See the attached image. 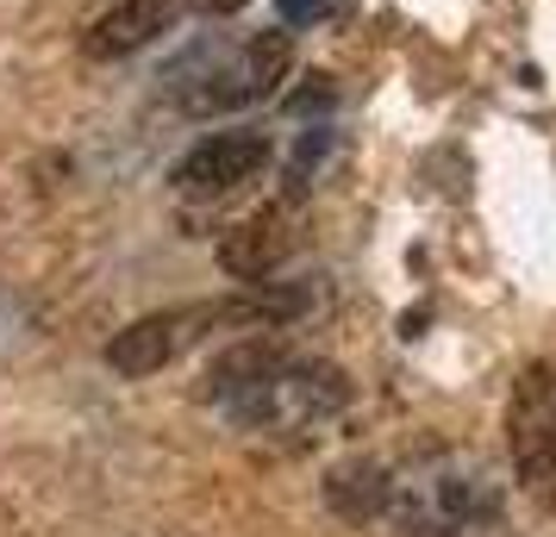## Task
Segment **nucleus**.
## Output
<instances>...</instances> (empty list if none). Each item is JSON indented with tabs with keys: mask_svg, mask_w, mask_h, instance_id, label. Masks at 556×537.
<instances>
[{
	"mask_svg": "<svg viewBox=\"0 0 556 537\" xmlns=\"http://www.w3.org/2000/svg\"><path fill=\"white\" fill-rule=\"evenodd\" d=\"M351 407V382L331 362H306L281 350L244 394H231L226 412L244 432H313Z\"/></svg>",
	"mask_w": 556,
	"mask_h": 537,
	"instance_id": "nucleus-1",
	"label": "nucleus"
},
{
	"mask_svg": "<svg viewBox=\"0 0 556 537\" xmlns=\"http://www.w3.org/2000/svg\"><path fill=\"white\" fill-rule=\"evenodd\" d=\"M288 63H294L288 38H281V31H256L238 51L181 56L176 69H169V81L181 88V106H188L194 119H206V113H231V106L269 101L281 81H288Z\"/></svg>",
	"mask_w": 556,
	"mask_h": 537,
	"instance_id": "nucleus-2",
	"label": "nucleus"
},
{
	"mask_svg": "<svg viewBox=\"0 0 556 537\" xmlns=\"http://www.w3.org/2000/svg\"><path fill=\"white\" fill-rule=\"evenodd\" d=\"M288 312H301L294 294H276V301H219V307L201 301V307L144 312V319H131L126 332H113L106 369L126 375V382H144V375H156V369H169L188 344H201L206 325H226V319H288Z\"/></svg>",
	"mask_w": 556,
	"mask_h": 537,
	"instance_id": "nucleus-3",
	"label": "nucleus"
},
{
	"mask_svg": "<svg viewBox=\"0 0 556 537\" xmlns=\"http://www.w3.org/2000/svg\"><path fill=\"white\" fill-rule=\"evenodd\" d=\"M506 450L526 494L556 507V357L531 362L506 400Z\"/></svg>",
	"mask_w": 556,
	"mask_h": 537,
	"instance_id": "nucleus-4",
	"label": "nucleus"
},
{
	"mask_svg": "<svg viewBox=\"0 0 556 537\" xmlns=\"http://www.w3.org/2000/svg\"><path fill=\"white\" fill-rule=\"evenodd\" d=\"M269 163V138L263 131H213L201 138L194 151L176 163V188L181 194H194V201H213V194H231V188H244Z\"/></svg>",
	"mask_w": 556,
	"mask_h": 537,
	"instance_id": "nucleus-5",
	"label": "nucleus"
},
{
	"mask_svg": "<svg viewBox=\"0 0 556 537\" xmlns=\"http://www.w3.org/2000/svg\"><path fill=\"white\" fill-rule=\"evenodd\" d=\"M188 13V0H119L113 13H101L88 38H81V51L94 56V63H113V56H131L144 51L151 38L163 31H176V20Z\"/></svg>",
	"mask_w": 556,
	"mask_h": 537,
	"instance_id": "nucleus-6",
	"label": "nucleus"
},
{
	"mask_svg": "<svg viewBox=\"0 0 556 537\" xmlns=\"http://www.w3.org/2000/svg\"><path fill=\"white\" fill-rule=\"evenodd\" d=\"M288 251H294V219H288V206H263V213H251V219L219 244V263H226V276H238V282H263Z\"/></svg>",
	"mask_w": 556,
	"mask_h": 537,
	"instance_id": "nucleus-7",
	"label": "nucleus"
},
{
	"mask_svg": "<svg viewBox=\"0 0 556 537\" xmlns=\"http://www.w3.org/2000/svg\"><path fill=\"white\" fill-rule=\"evenodd\" d=\"M276 357H281V344H263V337L238 344V350H226V357H213V369H206V400H219V407H226L231 394H244V387H251Z\"/></svg>",
	"mask_w": 556,
	"mask_h": 537,
	"instance_id": "nucleus-8",
	"label": "nucleus"
},
{
	"mask_svg": "<svg viewBox=\"0 0 556 537\" xmlns=\"http://www.w3.org/2000/svg\"><path fill=\"white\" fill-rule=\"evenodd\" d=\"M326 500L344 519H369V512L388 507V475H381L376 462H351V469H331L326 482Z\"/></svg>",
	"mask_w": 556,
	"mask_h": 537,
	"instance_id": "nucleus-9",
	"label": "nucleus"
},
{
	"mask_svg": "<svg viewBox=\"0 0 556 537\" xmlns=\"http://www.w3.org/2000/svg\"><path fill=\"white\" fill-rule=\"evenodd\" d=\"M276 7H281V20H288V26H313V20L326 13V0H276Z\"/></svg>",
	"mask_w": 556,
	"mask_h": 537,
	"instance_id": "nucleus-10",
	"label": "nucleus"
},
{
	"mask_svg": "<svg viewBox=\"0 0 556 537\" xmlns=\"http://www.w3.org/2000/svg\"><path fill=\"white\" fill-rule=\"evenodd\" d=\"M188 7H201V13H213V20H226V13H238V7H251V0H188Z\"/></svg>",
	"mask_w": 556,
	"mask_h": 537,
	"instance_id": "nucleus-11",
	"label": "nucleus"
},
{
	"mask_svg": "<svg viewBox=\"0 0 556 537\" xmlns=\"http://www.w3.org/2000/svg\"><path fill=\"white\" fill-rule=\"evenodd\" d=\"M431 537H456V532H431Z\"/></svg>",
	"mask_w": 556,
	"mask_h": 537,
	"instance_id": "nucleus-12",
	"label": "nucleus"
}]
</instances>
